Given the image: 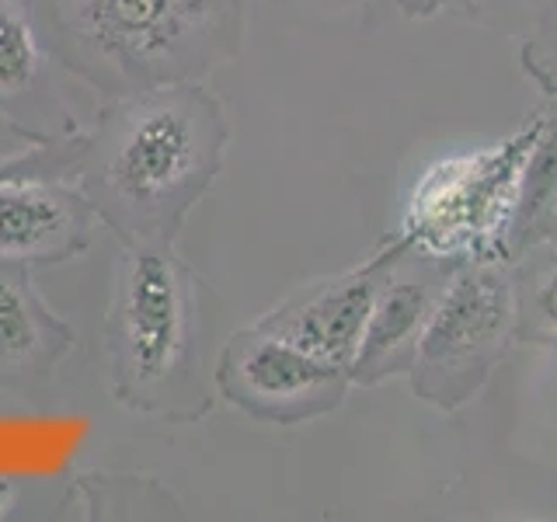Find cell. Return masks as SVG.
<instances>
[{
	"instance_id": "6da1fadb",
	"label": "cell",
	"mask_w": 557,
	"mask_h": 522,
	"mask_svg": "<svg viewBox=\"0 0 557 522\" xmlns=\"http://www.w3.org/2000/svg\"><path fill=\"white\" fill-rule=\"evenodd\" d=\"M223 150L226 115L202 80L115 98L77 153L81 196L122 244H174Z\"/></svg>"
},
{
	"instance_id": "7a4b0ae2",
	"label": "cell",
	"mask_w": 557,
	"mask_h": 522,
	"mask_svg": "<svg viewBox=\"0 0 557 522\" xmlns=\"http://www.w3.org/2000/svg\"><path fill=\"white\" fill-rule=\"evenodd\" d=\"M42 46L104 98L206 74L237 57L248 0H25Z\"/></svg>"
},
{
	"instance_id": "3957f363",
	"label": "cell",
	"mask_w": 557,
	"mask_h": 522,
	"mask_svg": "<svg viewBox=\"0 0 557 522\" xmlns=\"http://www.w3.org/2000/svg\"><path fill=\"white\" fill-rule=\"evenodd\" d=\"M199 275L174 244H122L112 275L104 348L112 394L133 411L168 422H199L213 405L209 318Z\"/></svg>"
},
{
	"instance_id": "277c9868",
	"label": "cell",
	"mask_w": 557,
	"mask_h": 522,
	"mask_svg": "<svg viewBox=\"0 0 557 522\" xmlns=\"http://www.w3.org/2000/svg\"><path fill=\"white\" fill-rule=\"evenodd\" d=\"M547 112L502 144L449 153L418 174L400 237L414 251L446 261H509L522 174L544 129Z\"/></svg>"
},
{
	"instance_id": "5b68a950",
	"label": "cell",
	"mask_w": 557,
	"mask_h": 522,
	"mask_svg": "<svg viewBox=\"0 0 557 522\" xmlns=\"http://www.w3.org/2000/svg\"><path fill=\"white\" fill-rule=\"evenodd\" d=\"M516 338L509 261H457L418 341L411 390L418 400L457 411L495 373Z\"/></svg>"
},
{
	"instance_id": "8992f818",
	"label": "cell",
	"mask_w": 557,
	"mask_h": 522,
	"mask_svg": "<svg viewBox=\"0 0 557 522\" xmlns=\"http://www.w3.org/2000/svg\"><path fill=\"white\" fill-rule=\"evenodd\" d=\"M348 387V370L310 356L261 324L234 331L216 359V390L269 425H300L335 411Z\"/></svg>"
},
{
	"instance_id": "52a82bcc",
	"label": "cell",
	"mask_w": 557,
	"mask_h": 522,
	"mask_svg": "<svg viewBox=\"0 0 557 522\" xmlns=\"http://www.w3.org/2000/svg\"><path fill=\"white\" fill-rule=\"evenodd\" d=\"M408 248L411 244L400 234H394L387 240V248L366 258L362 265L289 293L258 324L278 338L307 348L310 356H318L331 365H342V370H352L366 324H370V313L376 303V293L391 265Z\"/></svg>"
},
{
	"instance_id": "ba28073f",
	"label": "cell",
	"mask_w": 557,
	"mask_h": 522,
	"mask_svg": "<svg viewBox=\"0 0 557 522\" xmlns=\"http://www.w3.org/2000/svg\"><path fill=\"white\" fill-rule=\"evenodd\" d=\"M453 269H457V261L432 258L414 248H408L394 261L376 293L359 356L352 362V370H348L352 383L376 387L387 376L411 373L418 341H422L432 307L440 300Z\"/></svg>"
},
{
	"instance_id": "9c48e42d",
	"label": "cell",
	"mask_w": 557,
	"mask_h": 522,
	"mask_svg": "<svg viewBox=\"0 0 557 522\" xmlns=\"http://www.w3.org/2000/svg\"><path fill=\"white\" fill-rule=\"evenodd\" d=\"M87 202L46 178L0 182V261H60L87 244Z\"/></svg>"
},
{
	"instance_id": "30bf717a",
	"label": "cell",
	"mask_w": 557,
	"mask_h": 522,
	"mask_svg": "<svg viewBox=\"0 0 557 522\" xmlns=\"http://www.w3.org/2000/svg\"><path fill=\"white\" fill-rule=\"evenodd\" d=\"M52 318L11 275H0V370H42L60 356Z\"/></svg>"
},
{
	"instance_id": "8fae6325",
	"label": "cell",
	"mask_w": 557,
	"mask_h": 522,
	"mask_svg": "<svg viewBox=\"0 0 557 522\" xmlns=\"http://www.w3.org/2000/svg\"><path fill=\"white\" fill-rule=\"evenodd\" d=\"M49 60L25 0H0V109L17 112L39 91Z\"/></svg>"
},
{
	"instance_id": "7c38bea8",
	"label": "cell",
	"mask_w": 557,
	"mask_h": 522,
	"mask_svg": "<svg viewBox=\"0 0 557 522\" xmlns=\"http://www.w3.org/2000/svg\"><path fill=\"white\" fill-rule=\"evenodd\" d=\"M516 293V338L557 345V248L536 240L512 261Z\"/></svg>"
},
{
	"instance_id": "4fadbf2b",
	"label": "cell",
	"mask_w": 557,
	"mask_h": 522,
	"mask_svg": "<svg viewBox=\"0 0 557 522\" xmlns=\"http://www.w3.org/2000/svg\"><path fill=\"white\" fill-rule=\"evenodd\" d=\"M544 22H540V39L536 46H530V52H544V60H527V66L540 80H547V91L557 95V0H547L544 4Z\"/></svg>"
},
{
	"instance_id": "5bb4252c",
	"label": "cell",
	"mask_w": 557,
	"mask_h": 522,
	"mask_svg": "<svg viewBox=\"0 0 557 522\" xmlns=\"http://www.w3.org/2000/svg\"><path fill=\"white\" fill-rule=\"evenodd\" d=\"M46 157H49V150H28L22 157H8V161H0V182H14V178H49Z\"/></svg>"
},
{
	"instance_id": "9a60e30c",
	"label": "cell",
	"mask_w": 557,
	"mask_h": 522,
	"mask_svg": "<svg viewBox=\"0 0 557 522\" xmlns=\"http://www.w3.org/2000/svg\"><path fill=\"white\" fill-rule=\"evenodd\" d=\"M11 501H14V484L0 477V515L11 509Z\"/></svg>"
},
{
	"instance_id": "2e32d148",
	"label": "cell",
	"mask_w": 557,
	"mask_h": 522,
	"mask_svg": "<svg viewBox=\"0 0 557 522\" xmlns=\"http://www.w3.org/2000/svg\"><path fill=\"white\" fill-rule=\"evenodd\" d=\"M544 240L557 248V209H554V220H550V226H547V237H544Z\"/></svg>"
},
{
	"instance_id": "e0dca14e",
	"label": "cell",
	"mask_w": 557,
	"mask_h": 522,
	"mask_svg": "<svg viewBox=\"0 0 557 522\" xmlns=\"http://www.w3.org/2000/svg\"><path fill=\"white\" fill-rule=\"evenodd\" d=\"M536 4H547V0H536Z\"/></svg>"
}]
</instances>
